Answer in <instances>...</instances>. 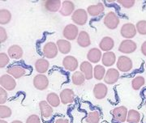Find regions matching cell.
I'll return each mask as SVG.
<instances>
[{"instance_id":"26","label":"cell","mask_w":146,"mask_h":123,"mask_svg":"<svg viewBox=\"0 0 146 123\" xmlns=\"http://www.w3.org/2000/svg\"><path fill=\"white\" fill-rule=\"evenodd\" d=\"M50 67V62L45 58H39L35 62V69L38 73L44 74L48 71Z\"/></svg>"},{"instance_id":"17","label":"cell","mask_w":146,"mask_h":123,"mask_svg":"<svg viewBox=\"0 0 146 123\" xmlns=\"http://www.w3.org/2000/svg\"><path fill=\"white\" fill-rule=\"evenodd\" d=\"M80 71L84 74V75L86 79H91L94 77V68L91 64V62L88 61H84L81 62V64L80 65Z\"/></svg>"},{"instance_id":"29","label":"cell","mask_w":146,"mask_h":123,"mask_svg":"<svg viewBox=\"0 0 146 123\" xmlns=\"http://www.w3.org/2000/svg\"><path fill=\"white\" fill-rule=\"evenodd\" d=\"M46 101L52 107H58L59 106L60 102H61V100H60V97H58L56 93L54 92H50L47 95L46 97Z\"/></svg>"},{"instance_id":"43","label":"cell","mask_w":146,"mask_h":123,"mask_svg":"<svg viewBox=\"0 0 146 123\" xmlns=\"http://www.w3.org/2000/svg\"><path fill=\"white\" fill-rule=\"evenodd\" d=\"M54 123H69L68 119H65V118H58L55 121Z\"/></svg>"},{"instance_id":"23","label":"cell","mask_w":146,"mask_h":123,"mask_svg":"<svg viewBox=\"0 0 146 123\" xmlns=\"http://www.w3.org/2000/svg\"><path fill=\"white\" fill-rule=\"evenodd\" d=\"M23 54H24L23 49L18 45H13L10 46L7 50L8 56L13 59H20L23 56Z\"/></svg>"},{"instance_id":"6","label":"cell","mask_w":146,"mask_h":123,"mask_svg":"<svg viewBox=\"0 0 146 123\" xmlns=\"http://www.w3.org/2000/svg\"><path fill=\"white\" fill-rule=\"evenodd\" d=\"M7 74L15 79H21L26 75L27 70L25 67L20 64H14L7 69Z\"/></svg>"},{"instance_id":"47","label":"cell","mask_w":146,"mask_h":123,"mask_svg":"<svg viewBox=\"0 0 146 123\" xmlns=\"http://www.w3.org/2000/svg\"><path fill=\"white\" fill-rule=\"evenodd\" d=\"M145 68H146V62H145Z\"/></svg>"},{"instance_id":"4","label":"cell","mask_w":146,"mask_h":123,"mask_svg":"<svg viewBox=\"0 0 146 123\" xmlns=\"http://www.w3.org/2000/svg\"><path fill=\"white\" fill-rule=\"evenodd\" d=\"M136 33H137V31H136V26L131 23L124 24L120 29L121 36L126 38V39H128V40L135 37Z\"/></svg>"},{"instance_id":"11","label":"cell","mask_w":146,"mask_h":123,"mask_svg":"<svg viewBox=\"0 0 146 123\" xmlns=\"http://www.w3.org/2000/svg\"><path fill=\"white\" fill-rule=\"evenodd\" d=\"M33 85L39 91L46 90L49 86V79L43 74H39L33 78Z\"/></svg>"},{"instance_id":"15","label":"cell","mask_w":146,"mask_h":123,"mask_svg":"<svg viewBox=\"0 0 146 123\" xmlns=\"http://www.w3.org/2000/svg\"><path fill=\"white\" fill-rule=\"evenodd\" d=\"M39 108H40L41 115L43 118L48 119L52 117L53 113H54L53 107L47 101H42L39 103Z\"/></svg>"},{"instance_id":"36","label":"cell","mask_w":146,"mask_h":123,"mask_svg":"<svg viewBox=\"0 0 146 123\" xmlns=\"http://www.w3.org/2000/svg\"><path fill=\"white\" fill-rule=\"evenodd\" d=\"M136 31L141 35H146V20H140L136 24Z\"/></svg>"},{"instance_id":"31","label":"cell","mask_w":146,"mask_h":123,"mask_svg":"<svg viewBox=\"0 0 146 123\" xmlns=\"http://www.w3.org/2000/svg\"><path fill=\"white\" fill-rule=\"evenodd\" d=\"M11 20V13L7 9H1L0 11V24L2 25L7 24Z\"/></svg>"},{"instance_id":"32","label":"cell","mask_w":146,"mask_h":123,"mask_svg":"<svg viewBox=\"0 0 146 123\" xmlns=\"http://www.w3.org/2000/svg\"><path fill=\"white\" fill-rule=\"evenodd\" d=\"M106 70L105 67L102 65H96V67L94 68V76L98 80L104 79L105 75H106Z\"/></svg>"},{"instance_id":"38","label":"cell","mask_w":146,"mask_h":123,"mask_svg":"<svg viewBox=\"0 0 146 123\" xmlns=\"http://www.w3.org/2000/svg\"><path fill=\"white\" fill-rule=\"evenodd\" d=\"M117 3L120 5L123 6L124 8L129 9V8H131L134 6L135 0H119Z\"/></svg>"},{"instance_id":"8","label":"cell","mask_w":146,"mask_h":123,"mask_svg":"<svg viewBox=\"0 0 146 123\" xmlns=\"http://www.w3.org/2000/svg\"><path fill=\"white\" fill-rule=\"evenodd\" d=\"M136 49H137V45L136 42L128 39L123 40L119 46V51L127 54H132L133 52L136 51Z\"/></svg>"},{"instance_id":"44","label":"cell","mask_w":146,"mask_h":123,"mask_svg":"<svg viewBox=\"0 0 146 123\" xmlns=\"http://www.w3.org/2000/svg\"><path fill=\"white\" fill-rule=\"evenodd\" d=\"M11 123H24L23 122H21V121H19V120H15V121H13Z\"/></svg>"},{"instance_id":"12","label":"cell","mask_w":146,"mask_h":123,"mask_svg":"<svg viewBox=\"0 0 146 123\" xmlns=\"http://www.w3.org/2000/svg\"><path fill=\"white\" fill-rule=\"evenodd\" d=\"M63 67L68 71H75L79 67L78 60L74 56H67L63 60Z\"/></svg>"},{"instance_id":"7","label":"cell","mask_w":146,"mask_h":123,"mask_svg":"<svg viewBox=\"0 0 146 123\" xmlns=\"http://www.w3.org/2000/svg\"><path fill=\"white\" fill-rule=\"evenodd\" d=\"M127 108L125 106H119L116 107L112 110V115L114 117L115 121L119 123H123L127 121Z\"/></svg>"},{"instance_id":"27","label":"cell","mask_w":146,"mask_h":123,"mask_svg":"<svg viewBox=\"0 0 146 123\" xmlns=\"http://www.w3.org/2000/svg\"><path fill=\"white\" fill-rule=\"evenodd\" d=\"M56 45L58 46V51L63 54H67L72 50V45L70 41L64 39H60L57 41Z\"/></svg>"},{"instance_id":"21","label":"cell","mask_w":146,"mask_h":123,"mask_svg":"<svg viewBox=\"0 0 146 123\" xmlns=\"http://www.w3.org/2000/svg\"><path fill=\"white\" fill-rule=\"evenodd\" d=\"M105 11V7L102 3H98L97 4H94V5H90L87 8V12L89 15L91 16H99L101 15Z\"/></svg>"},{"instance_id":"3","label":"cell","mask_w":146,"mask_h":123,"mask_svg":"<svg viewBox=\"0 0 146 123\" xmlns=\"http://www.w3.org/2000/svg\"><path fill=\"white\" fill-rule=\"evenodd\" d=\"M79 33L80 32H79L78 27L73 24H68L63 31V36L68 41H74L75 39H77Z\"/></svg>"},{"instance_id":"1","label":"cell","mask_w":146,"mask_h":123,"mask_svg":"<svg viewBox=\"0 0 146 123\" xmlns=\"http://www.w3.org/2000/svg\"><path fill=\"white\" fill-rule=\"evenodd\" d=\"M89 14L84 9H77L72 15V20L77 25H84L88 21Z\"/></svg>"},{"instance_id":"40","label":"cell","mask_w":146,"mask_h":123,"mask_svg":"<svg viewBox=\"0 0 146 123\" xmlns=\"http://www.w3.org/2000/svg\"><path fill=\"white\" fill-rule=\"evenodd\" d=\"M26 123H41V119H40L38 115L32 114L27 118Z\"/></svg>"},{"instance_id":"24","label":"cell","mask_w":146,"mask_h":123,"mask_svg":"<svg viewBox=\"0 0 146 123\" xmlns=\"http://www.w3.org/2000/svg\"><path fill=\"white\" fill-rule=\"evenodd\" d=\"M77 43L80 47L82 48H87L91 44V40L89 34L85 31H81L79 33V36L77 37Z\"/></svg>"},{"instance_id":"45","label":"cell","mask_w":146,"mask_h":123,"mask_svg":"<svg viewBox=\"0 0 146 123\" xmlns=\"http://www.w3.org/2000/svg\"><path fill=\"white\" fill-rule=\"evenodd\" d=\"M0 123H8L7 122H6V121H4L3 119H2L1 121H0Z\"/></svg>"},{"instance_id":"35","label":"cell","mask_w":146,"mask_h":123,"mask_svg":"<svg viewBox=\"0 0 146 123\" xmlns=\"http://www.w3.org/2000/svg\"><path fill=\"white\" fill-rule=\"evenodd\" d=\"M11 114H12V111H11V108L3 105V104H2L0 106V118L1 119L10 118Z\"/></svg>"},{"instance_id":"42","label":"cell","mask_w":146,"mask_h":123,"mask_svg":"<svg viewBox=\"0 0 146 123\" xmlns=\"http://www.w3.org/2000/svg\"><path fill=\"white\" fill-rule=\"evenodd\" d=\"M141 50V53H142L145 56H146V41L142 44Z\"/></svg>"},{"instance_id":"30","label":"cell","mask_w":146,"mask_h":123,"mask_svg":"<svg viewBox=\"0 0 146 123\" xmlns=\"http://www.w3.org/2000/svg\"><path fill=\"white\" fill-rule=\"evenodd\" d=\"M85 79H85L84 74L81 71L74 72L72 76V81L73 84H75L76 86L82 85L85 81Z\"/></svg>"},{"instance_id":"25","label":"cell","mask_w":146,"mask_h":123,"mask_svg":"<svg viewBox=\"0 0 146 123\" xmlns=\"http://www.w3.org/2000/svg\"><path fill=\"white\" fill-rule=\"evenodd\" d=\"M116 61V56L114 52H105L102 58V65H104L105 67H111L115 63Z\"/></svg>"},{"instance_id":"18","label":"cell","mask_w":146,"mask_h":123,"mask_svg":"<svg viewBox=\"0 0 146 123\" xmlns=\"http://www.w3.org/2000/svg\"><path fill=\"white\" fill-rule=\"evenodd\" d=\"M60 100L61 102L63 104H72L75 101V93L72 89L70 88H66L63 89L60 93Z\"/></svg>"},{"instance_id":"5","label":"cell","mask_w":146,"mask_h":123,"mask_svg":"<svg viewBox=\"0 0 146 123\" xmlns=\"http://www.w3.org/2000/svg\"><path fill=\"white\" fill-rule=\"evenodd\" d=\"M133 64L130 58L127 56H120L117 60V68L119 71L128 72L132 69Z\"/></svg>"},{"instance_id":"39","label":"cell","mask_w":146,"mask_h":123,"mask_svg":"<svg viewBox=\"0 0 146 123\" xmlns=\"http://www.w3.org/2000/svg\"><path fill=\"white\" fill-rule=\"evenodd\" d=\"M7 97H8V95H7V91L3 87H1L0 88V104H1V105L7 102Z\"/></svg>"},{"instance_id":"13","label":"cell","mask_w":146,"mask_h":123,"mask_svg":"<svg viewBox=\"0 0 146 123\" xmlns=\"http://www.w3.org/2000/svg\"><path fill=\"white\" fill-rule=\"evenodd\" d=\"M119 79V71L115 68H110L106 72L104 77V81L107 84H114Z\"/></svg>"},{"instance_id":"2","label":"cell","mask_w":146,"mask_h":123,"mask_svg":"<svg viewBox=\"0 0 146 123\" xmlns=\"http://www.w3.org/2000/svg\"><path fill=\"white\" fill-rule=\"evenodd\" d=\"M104 24L107 28L114 30L119 24V18L114 11H110L105 16Z\"/></svg>"},{"instance_id":"20","label":"cell","mask_w":146,"mask_h":123,"mask_svg":"<svg viewBox=\"0 0 146 123\" xmlns=\"http://www.w3.org/2000/svg\"><path fill=\"white\" fill-rule=\"evenodd\" d=\"M102 54L101 50L98 48L90 49L87 54V58L89 62H92V63H98V62L102 60Z\"/></svg>"},{"instance_id":"19","label":"cell","mask_w":146,"mask_h":123,"mask_svg":"<svg viewBox=\"0 0 146 123\" xmlns=\"http://www.w3.org/2000/svg\"><path fill=\"white\" fill-rule=\"evenodd\" d=\"M75 11V4L72 1H63L62 3V7L60 8V14L63 16H69L72 15L73 12Z\"/></svg>"},{"instance_id":"28","label":"cell","mask_w":146,"mask_h":123,"mask_svg":"<svg viewBox=\"0 0 146 123\" xmlns=\"http://www.w3.org/2000/svg\"><path fill=\"white\" fill-rule=\"evenodd\" d=\"M141 121V113L135 109H131L127 113V122L128 123H139Z\"/></svg>"},{"instance_id":"34","label":"cell","mask_w":146,"mask_h":123,"mask_svg":"<svg viewBox=\"0 0 146 123\" xmlns=\"http://www.w3.org/2000/svg\"><path fill=\"white\" fill-rule=\"evenodd\" d=\"M101 114L98 111H93L88 114L85 119L87 123H99Z\"/></svg>"},{"instance_id":"41","label":"cell","mask_w":146,"mask_h":123,"mask_svg":"<svg viewBox=\"0 0 146 123\" xmlns=\"http://www.w3.org/2000/svg\"><path fill=\"white\" fill-rule=\"evenodd\" d=\"M7 39V31L4 28L1 27L0 28V42L1 43H3L5 42Z\"/></svg>"},{"instance_id":"46","label":"cell","mask_w":146,"mask_h":123,"mask_svg":"<svg viewBox=\"0 0 146 123\" xmlns=\"http://www.w3.org/2000/svg\"><path fill=\"white\" fill-rule=\"evenodd\" d=\"M145 106H146V97H145Z\"/></svg>"},{"instance_id":"9","label":"cell","mask_w":146,"mask_h":123,"mask_svg":"<svg viewBox=\"0 0 146 123\" xmlns=\"http://www.w3.org/2000/svg\"><path fill=\"white\" fill-rule=\"evenodd\" d=\"M0 84L1 87H3L5 90L7 91H12L16 87V82L15 78L10 75H3L0 78Z\"/></svg>"},{"instance_id":"10","label":"cell","mask_w":146,"mask_h":123,"mask_svg":"<svg viewBox=\"0 0 146 123\" xmlns=\"http://www.w3.org/2000/svg\"><path fill=\"white\" fill-rule=\"evenodd\" d=\"M58 49L57 45L54 42L50 41L44 46L43 54L46 58H50V59L54 58L58 55Z\"/></svg>"},{"instance_id":"37","label":"cell","mask_w":146,"mask_h":123,"mask_svg":"<svg viewBox=\"0 0 146 123\" xmlns=\"http://www.w3.org/2000/svg\"><path fill=\"white\" fill-rule=\"evenodd\" d=\"M10 57L8 56V54H7L5 53H1L0 54V67L3 68L6 66H7V64L10 62Z\"/></svg>"},{"instance_id":"22","label":"cell","mask_w":146,"mask_h":123,"mask_svg":"<svg viewBox=\"0 0 146 123\" xmlns=\"http://www.w3.org/2000/svg\"><path fill=\"white\" fill-rule=\"evenodd\" d=\"M115 46V41L110 36H105L99 43L100 50L105 52L110 51Z\"/></svg>"},{"instance_id":"33","label":"cell","mask_w":146,"mask_h":123,"mask_svg":"<svg viewBox=\"0 0 146 123\" xmlns=\"http://www.w3.org/2000/svg\"><path fill=\"white\" fill-rule=\"evenodd\" d=\"M145 83V79L143 76H137L136 78H134L131 81V87L132 88L137 91L139 89H141V87H143Z\"/></svg>"},{"instance_id":"16","label":"cell","mask_w":146,"mask_h":123,"mask_svg":"<svg viewBox=\"0 0 146 123\" xmlns=\"http://www.w3.org/2000/svg\"><path fill=\"white\" fill-rule=\"evenodd\" d=\"M44 9L49 12H57L60 11L62 2L60 0H47L43 3Z\"/></svg>"},{"instance_id":"14","label":"cell","mask_w":146,"mask_h":123,"mask_svg":"<svg viewBox=\"0 0 146 123\" xmlns=\"http://www.w3.org/2000/svg\"><path fill=\"white\" fill-rule=\"evenodd\" d=\"M108 92V87L107 86L104 84L99 83L98 84H96L94 87V97L98 100H102L104 99Z\"/></svg>"}]
</instances>
